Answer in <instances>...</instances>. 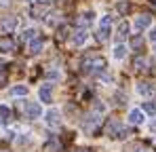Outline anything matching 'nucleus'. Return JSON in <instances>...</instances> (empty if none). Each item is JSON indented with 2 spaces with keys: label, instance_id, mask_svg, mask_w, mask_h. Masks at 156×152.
I'll use <instances>...</instances> for the list:
<instances>
[{
  "label": "nucleus",
  "instance_id": "nucleus-1",
  "mask_svg": "<svg viewBox=\"0 0 156 152\" xmlns=\"http://www.w3.org/2000/svg\"><path fill=\"white\" fill-rule=\"evenodd\" d=\"M105 135H110V137H118V139H125V137L129 135V129H125V127L120 125V121L110 118L108 125H105Z\"/></svg>",
  "mask_w": 156,
  "mask_h": 152
},
{
  "label": "nucleus",
  "instance_id": "nucleus-2",
  "mask_svg": "<svg viewBox=\"0 0 156 152\" xmlns=\"http://www.w3.org/2000/svg\"><path fill=\"white\" fill-rule=\"evenodd\" d=\"M104 68H105L104 57H91V59H87V61L82 63V70H84V72H95L97 76L104 72Z\"/></svg>",
  "mask_w": 156,
  "mask_h": 152
},
{
  "label": "nucleus",
  "instance_id": "nucleus-3",
  "mask_svg": "<svg viewBox=\"0 0 156 152\" xmlns=\"http://www.w3.org/2000/svg\"><path fill=\"white\" fill-rule=\"evenodd\" d=\"M99 125H101V114H97V112H89L84 116V121H82V129L84 131H95Z\"/></svg>",
  "mask_w": 156,
  "mask_h": 152
},
{
  "label": "nucleus",
  "instance_id": "nucleus-4",
  "mask_svg": "<svg viewBox=\"0 0 156 152\" xmlns=\"http://www.w3.org/2000/svg\"><path fill=\"white\" fill-rule=\"evenodd\" d=\"M17 17H2L0 19V32H4V34H9V32H13L15 27H17Z\"/></svg>",
  "mask_w": 156,
  "mask_h": 152
},
{
  "label": "nucleus",
  "instance_id": "nucleus-5",
  "mask_svg": "<svg viewBox=\"0 0 156 152\" xmlns=\"http://www.w3.org/2000/svg\"><path fill=\"white\" fill-rule=\"evenodd\" d=\"M23 106H26V112H27L30 118H38V116H42V108H40V103H36V101H26Z\"/></svg>",
  "mask_w": 156,
  "mask_h": 152
},
{
  "label": "nucleus",
  "instance_id": "nucleus-6",
  "mask_svg": "<svg viewBox=\"0 0 156 152\" xmlns=\"http://www.w3.org/2000/svg\"><path fill=\"white\" fill-rule=\"evenodd\" d=\"M137 91H139L144 97H154L156 95V85H152V82H139V85H137Z\"/></svg>",
  "mask_w": 156,
  "mask_h": 152
},
{
  "label": "nucleus",
  "instance_id": "nucleus-7",
  "mask_svg": "<svg viewBox=\"0 0 156 152\" xmlns=\"http://www.w3.org/2000/svg\"><path fill=\"white\" fill-rule=\"evenodd\" d=\"M15 47H17V42L11 36H2L0 38V53H13Z\"/></svg>",
  "mask_w": 156,
  "mask_h": 152
},
{
  "label": "nucleus",
  "instance_id": "nucleus-8",
  "mask_svg": "<svg viewBox=\"0 0 156 152\" xmlns=\"http://www.w3.org/2000/svg\"><path fill=\"white\" fill-rule=\"evenodd\" d=\"M59 123H61V114H59V110L51 108V110L47 112V125H49V127H59Z\"/></svg>",
  "mask_w": 156,
  "mask_h": 152
},
{
  "label": "nucleus",
  "instance_id": "nucleus-9",
  "mask_svg": "<svg viewBox=\"0 0 156 152\" xmlns=\"http://www.w3.org/2000/svg\"><path fill=\"white\" fill-rule=\"evenodd\" d=\"M150 24H152V17H150V15H139V17L135 19V30L141 32V30H146Z\"/></svg>",
  "mask_w": 156,
  "mask_h": 152
},
{
  "label": "nucleus",
  "instance_id": "nucleus-10",
  "mask_svg": "<svg viewBox=\"0 0 156 152\" xmlns=\"http://www.w3.org/2000/svg\"><path fill=\"white\" fill-rule=\"evenodd\" d=\"M87 38H89V32H87V30H78L72 40H74V45H76V47H82V45L87 42Z\"/></svg>",
  "mask_w": 156,
  "mask_h": 152
},
{
  "label": "nucleus",
  "instance_id": "nucleus-11",
  "mask_svg": "<svg viewBox=\"0 0 156 152\" xmlns=\"http://www.w3.org/2000/svg\"><path fill=\"white\" fill-rule=\"evenodd\" d=\"M129 121L133 123V125H141V123H144V112H141V110H131Z\"/></svg>",
  "mask_w": 156,
  "mask_h": 152
},
{
  "label": "nucleus",
  "instance_id": "nucleus-12",
  "mask_svg": "<svg viewBox=\"0 0 156 152\" xmlns=\"http://www.w3.org/2000/svg\"><path fill=\"white\" fill-rule=\"evenodd\" d=\"M129 34V24L127 21H120L118 24V34H116V40H125Z\"/></svg>",
  "mask_w": 156,
  "mask_h": 152
},
{
  "label": "nucleus",
  "instance_id": "nucleus-13",
  "mask_svg": "<svg viewBox=\"0 0 156 152\" xmlns=\"http://www.w3.org/2000/svg\"><path fill=\"white\" fill-rule=\"evenodd\" d=\"M42 47H44V42H42L40 38H34V40L30 42V47H27V49H30L32 55H36V53H40V51H42Z\"/></svg>",
  "mask_w": 156,
  "mask_h": 152
},
{
  "label": "nucleus",
  "instance_id": "nucleus-14",
  "mask_svg": "<svg viewBox=\"0 0 156 152\" xmlns=\"http://www.w3.org/2000/svg\"><path fill=\"white\" fill-rule=\"evenodd\" d=\"M40 101H44V103H51V97H53V93H51V87L49 85H44L42 89H40Z\"/></svg>",
  "mask_w": 156,
  "mask_h": 152
},
{
  "label": "nucleus",
  "instance_id": "nucleus-15",
  "mask_svg": "<svg viewBox=\"0 0 156 152\" xmlns=\"http://www.w3.org/2000/svg\"><path fill=\"white\" fill-rule=\"evenodd\" d=\"M133 68L135 70H146L148 68V59L146 57H135L133 59Z\"/></svg>",
  "mask_w": 156,
  "mask_h": 152
},
{
  "label": "nucleus",
  "instance_id": "nucleus-16",
  "mask_svg": "<svg viewBox=\"0 0 156 152\" xmlns=\"http://www.w3.org/2000/svg\"><path fill=\"white\" fill-rule=\"evenodd\" d=\"M91 21H93V13H91V11H87V13H82V15L78 17V24L80 25H89Z\"/></svg>",
  "mask_w": 156,
  "mask_h": 152
},
{
  "label": "nucleus",
  "instance_id": "nucleus-17",
  "mask_svg": "<svg viewBox=\"0 0 156 152\" xmlns=\"http://www.w3.org/2000/svg\"><path fill=\"white\" fill-rule=\"evenodd\" d=\"M125 55H127V47H125V45H116V47H114V57H116V59H122Z\"/></svg>",
  "mask_w": 156,
  "mask_h": 152
},
{
  "label": "nucleus",
  "instance_id": "nucleus-18",
  "mask_svg": "<svg viewBox=\"0 0 156 152\" xmlns=\"http://www.w3.org/2000/svg\"><path fill=\"white\" fill-rule=\"evenodd\" d=\"M131 47L133 49H137V51H141V47H144V38L137 34V36H133V40H131Z\"/></svg>",
  "mask_w": 156,
  "mask_h": 152
},
{
  "label": "nucleus",
  "instance_id": "nucleus-19",
  "mask_svg": "<svg viewBox=\"0 0 156 152\" xmlns=\"http://www.w3.org/2000/svg\"><path fill=\"white\" fill-rule=\"evenodd\" d=\"M11 93H13V95H21V97H23V95H27V87L17 85V87H13V89H11Z\"/></svg>",
  "mask_w": 156,
  "mask_h": 152
},
{
  "label": "nucleus",
  "instance_id": "nucleus-20",
  "mask_svg": "<svg viewBox=\"0 0 156 152\" xmlns=\"http://www.w3.org/2000/svg\"><path fill=\"white\" fill-rule=\"evenodd\" d=\"M34 38H38V32H36V30H26V32H23V40L32 42Z\"/></svg>",
  "mask_w": 156,
  "mask_h": 152
},
{
  "label": "nucleus",
  "instance_id": "nucleus-21",
  "mask_svg": "<svg viewBox=\"0 0 156 152\" xmlns=\"http://www.w3.org/2000/svg\"><path fill=\"white\" fill-rule=\"evenodd\" d=\"M144 112L156 114V101H146V103H144Z\"/></svg>",
  "mask_w": 156,
  "mask_h": 152
},
{
  "label": "nucleus",
  "instance_id": "nucleus-22",
  "mask_svg": "<svg viewBox=\"0 0 156 152\" xmlns=\"http://www.w3.org/2000/svg\"><path fill=\"white\" fill-rule=\"evenodd\" d=\"M97 38H99L101 42H105V40L110 38V30H108V27H99V32H97Z\"/></svg>",
  "mask_w": 156,
  "mask_h": 152
},
{
  "label": "nucleus",
  "instance_id": "nucleus-23",
  "mask_svg": "<svg viewBox=\"0 0 156 152\" xmlns=\"http://www.w3.org/2000/svg\"><path fill=\"white\" fill-rule=\"evenodd\" d=\"M11 118V110L6 106H0V121H9Z\"/></svg>",
  "mask_w": 156,
  "mask_h": 152
},
{
  "label": "nucleus",
  "instance_id": "nucleus-24",
  "mask_svg": "<svg viewBox=\"0 0 156 152\" xmlns=\"http://www.w3.org/2000/svg\"><path fill=\"white\" fill-rule=\"evenodd\" d=\"M110 25H112V17H110V15L101 17V24H99V27H108V30H110Z\"/></svg>",
  "mask_w": 156,
  "mask_h": 152
},
{
  "label": "nucleus",
  "instance_id": "nucleus-25",
  "mask_svg": "<svg viewBox=\"0 0 156 152\" xmlns=\"http://www.w3.org/2000/svg\"><path fill=\"white\" fill-rule=\"evenodd\" d=\"M15 142H17V144H21V146H23V144H27V142H30V135H27V133H23V135H19V137H17V139H15Z\"/></svg>",
  "mask_w": 156,
  "mask_h": 152
},
{
  "label": "nucleus",
  "instance_id": "nucleus-26",
  "mask_svg": "<svg viewBox=\"0 0 156 152\" xmlns=\"http://www.w3.org/2000/svg\"><path fill=\"white\" fill-rule=\"evenodd\" d=\"M131 152H148V150L144 144H135V146H131Z\"/></svg>",
  "mask_w": 156,
  "mask_h": 152
},
{
  "label": "nucleus",
  "instance_id": "nucleus-27",
  "mask_svg": "<svg viewBox=\"0 0 156 152\" xmlns=\"http://www.w3.org/2000/svg\"><path fill=\"white\" fill-rule=\"evenodd\" d=\"M47 148H49V150H57V148H59V146H57V139H55V137H51V142L47 144Z\"/></svg>",
  "mask_w": 156,
  "mask_h": 152
},
{
  "label": "nucleus",
  "instance_id": "nucleus-28",
  "mask_svg": "<svg viewBox=\"0 0 156 152\" xmlns=\"http://www.w3.org/2000/svg\"><path fill=\"white\" fill-rule=\"evenodd\" d=\"M47 78H59V72H55V70H49V72H47Z\"/></svg>",
  "mask_w": 156,
  "mask_h": 152
},
{
  "label": "nucleus",
  "instance_id": "nucleus-29",
  "mask_svg": "<svg viewBox=\"0 0 156 152\" xmlns=\"http://www.w3.org/2000/svg\"><path fill=\"white\" fill-rule=\"evenodd\" d=\"M116 103H120V106L125 103V95L122 93H116Z\"/></svg>",
  "mask_w": 156,
  "mask_h": 152
},
{
  "label": "nucleus",
  "instance_id": "nucleus-30",
  "mask_svg": "<svg viewBox=\"0 0 156 152\" xmlns=\"http://www.w3.org/2000/svg\"><path fill=\"white\" fill-rule=\"evenodd\" d=\"M118 9H120V13H127V9H129V4H127V2H120V4H118Z\"/></svg>",
  "mask_w": 156,
  "mask_h": 152
},
{
  "label": "nucleus",
  "instance_id": "nucleus-31",
  "mask_svg": "<svg viewBox=\"0 0 156 152\" xmlns=\"http://www.w3.org/2000/svg\"><path fill=\"white\" fill-rule=\"evenodd\" d=\"M6 82V72H0V85H4Z\"/></svg>",
  "mask_w": 156,
  "mask_h": 152
},
{
  "label": "nucleus",
  "instance_id": "nucleus-32",
  "mask_svg": "<svg viewBox=\"0 0 156 152\" xmlns=\"http://www.w3.org/2000/svg\"><path fill=\"white\" fill-rule=\"evenodd\" d=\"M150 38H152V42H156V30H152V34H150Z\"/></svg>",
  "mask_w": 156,
  "mask_h": 152
},
{
  "label": "nucleus",
  "instance_id": "nucleus-33",
  "mask_svg": "<svg viewBox=\"0 0 156 152\" xmlns=\"http://www.w3.org/2000/svg\"><path fill=\"white\" fill-rule=\"evenodd\" d=\"M150 131H156V121H152V123H150Z\"/></svg>",
  "mask_w": 156,
  "mask_h": 152
},
{
  "label": "nucleus",
  "instance_id": "nucleus-34",
  "mask_svg": "<svg viewBox=\"0 0 156 152\" xmlns=\"http://www.w3.org/2000/svg\"><path fill=\"white\" fill-rule=\"evenodd\" d=\"M36 2H40V4H47V2H51V0H36Z\"/></svg>",
  "mask_w": 156,
  "mask_h": 152
},
{
  "label": "nucleus",
  "instance_id": "nucleus-35",
  "mask_svg": "<svg viewBox=\"0 0 156 152\" xmlns=\"http://www.w3.org/2000/svg\"><path fill=\"white\" fill-rule=\"evenodd\" d=\"M76 152H91V150H76Z\"/></svg>",
  "mask_w": 156,
  "mask_h": 152
},
{
  "label": "nucleus",
  "instance_id": "nucleus-36",
  "mask_svg": "<svg viewBox=\"0 0 156 152\" xmlns=\"http://www.w3.org/2000/svg\"><path fill=\"white\" fill-rule=\"evenodd\" d=\"M154 146H156V137H154Z\"/></svg>",
  "mask_w": 156,
  "mask_h": 152
},
{
  "label": "nucleus",
  "instance_id": "nucleus-37",
  "mask_svg": "<svg viewBox=\"0 0 156 152\" xmlns=\"http://www.w3.org/2000/svg\"><path fill=\"white\" fill-rule=\"evenodd\" d=\"M0 152H9V150H0Z\"/></svg>",
  "mask_w": 156,
  "mask_h": 152
},
{
  "label": "nucleus",
  "instance_id": "nucleus-38",
  "mask_svg": "<svg viewBox=\"0 0 156 152\" xmlns=\"http://www.w3.org/2000/svg\"><path fill=\"white\" fill-rule=\"evenodd\" d=\"M154 2H156V0H154Z\"/></svg>",
  "mask_w": 156,
  "mask_h": 152
}]
</instances>
